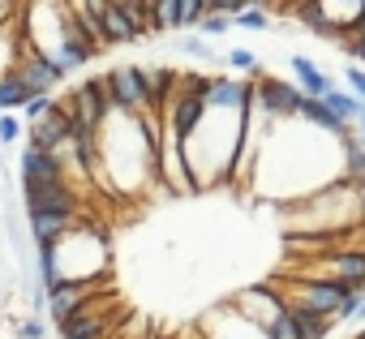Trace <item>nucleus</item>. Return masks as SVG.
Segmentation results:
<instances>
[{
	"mask_svg": "<svg viewBox=\"0 0 365 339\" xmlns=\"http://www.w3.org/2000/svg\"><path fill=\"white\" fill-rule=\"evenodd\" d=\"M112 108L125 116H146V86H142V65H116L103 73Z\"/></svg>",
	"mask_w": 365,
	"mask_h": 339,
	"instance_id": "1",
	"label": "nucleus"
},
{
	"mask_svg": "<svg viewBox=\"0 0 365 339\" xmlns=\"http://www.w3.org/2000/svg\"><path fill=\"white\" fill-rule=\"evenodd\" d=\"M26 146L48 150V155H69V146H73V120H69V112L61 108V99H56V108H52L43 120L26 125Z\"/></svg>",
	"mask_w": 365,
	"mask_h": 339,
	"instance_id": "2",
	"label": "nucleus"
},
{
	"mask_svg": "<svg viewBox=\"0 0 365 339\" xmlns=\"http://www.w3.org/2000/svg\"><path fill=\"white\" fill-rule=\"evenodd\" d=\"M146 35V5L138 0H125V5H108L103 9V43L108 48H120V43H133Z\"/></svg>",
	"mask_w": 365,
	"mask_h": 339,
	"instance_id": "3",
	"label": "nucleus"
},
{
	"mask_svg": "<svg viewBox=\"0 0 365 339\" xmlns=\"http://www.w3.org/2000/svg\"><path fill=\"white\" fill-rule=\"evenodd\" d=\"M301 86H292V82H279V78H258V108L254 112H262L267 120H297V112H301Z\"/></svg>",
	"mask_w": 365,
	"mask_h": 339,
	"instance_id": "4",
	"label": "nucleus"
},
{
	"mask_svg": "<svg viewBox=\"0 0 365 339\" xmlns=\"http://www.w3.org/2000/svg\"><path fill=\"white\" fill-rule=\"evenodd\" d=\"M18 172H22V189H31V185H65L69 181L65 159L61 155H48V150H35V146L22 150Z\"/></svg>",
	"mask_w": 365,
	"mask_h": 339,
	"instance_id": "5",
	"label": "nucleus"
},
{
	"mask_svg": "<svg viewBox=\"0 0 365 339\" xmlns=\"http://www.w3.org/2000/svg\"><path fill=\"white\" fill-rule=\"evenodd\" d=\"M22 202H26V215H35V211L82 215V194L69 181L65 185H31V189H22Z\"/></svg>",
	"mask_w": 365,
	"mask_h": 339,
	"instance_id": "6",
	"label": "nucleus"
},
{
	"mask_svg": "<svg viewBox=\"0 0 365 339\" xmlns=\"http://www.w3.org/2000/svg\"><path fill=\"white\" fill-rule=\"evenodd\" d=\"M18 78L26 82V90L31 95H56V86L69 78L56 61H48V56H39V52H26L22 56V65H18Z\"/></svg>",
	"mask_w": 365,
	"mask_h": 339,
	"instance_id": "7",
	"label": "nucleus"
},
{
	"mask_svg": "<svg viewBox=\"0 0 365 339\" xmlns=\"http://www.w3.org/2000/svg\"><path fill=\"white\" fill-rule=\"evenodd\" d=\"M26 224H31V241H35V249H56V245L78 228V215L35 211V215H26Z\"/></svg>",
	"mask_w": 365,
	"mask_h": 339,
	"instance_id": "8",
	"label": "nucleus"
},
{
	"mask_svg": "<svg viewBox=\"0 0 365 339\" xmlns=\"http://www.w3.org/2000/svg\"><path fill=\"white\" fill-rule=\"evenodd\" d=\"M91 283H61L56 292H48V318L56 322V330L73 318V313H82L86 305H91Z\"/></svg>",
	"mask_w": 365,
	"mask_h": 339,
	"instance_id": "9",
	"label": "nucleus"
},
{
	"mask_svg": "<svg viewBox=\"0 0 365 339\" xmlns=\"http://www.w3.org/2000/svg\"><path fill=\"white\" fill-rule=\"evenodd\" d=\"M327 279H339L348 288H361L365 292V249H344V254H331V271Z\"/></svg>",
	"mask_w": 365,
	"mask_h": 339,
	"instance_id": "10",
	"label": "nucleus"
},
{
	"mask_svg": "<svg viewBox=\"0 0 365 339\" xmlns=\"http://www.w3.org/2000/svg\"><path fill=\"white\" fill-rule=\"evenodd\" d=\"M288 65H292L297 86H301V95H305V99H322V95L335 86V82H331V78H327L314 61H309V56H288Z\"/></svg>",
	"mask_w": 365,
	"mask_h": 339,
	"instance_id": "11",
	"label": "nucleus"
},
{
	"mask_svg": "<svg viewBox=\"0 0 365 339\" xmlns=\"http://www.w3.org/2000/svg\"><path fill=\"white\" fill-rule=\"evenodd\" d=\"M322 103H327L344 125H361V120H365V103L352 99V90H335V86H331V90L322 95Z\"/></svg>",
	"mask_w": 365,
	"mask_h": 339,
	"instance_id": "12",
	"label": "nucleus"
},
{
	"mask_svg": "<svg viewBox=\"0 0 365 339\" xmlns=\"http://www.w3.org/2000/svg\"><path fill=\"white\" fill-rule=\"evenodd\" d=\"M86 335H108V318L91 313V305L82 313H73L65 326H61V339H86Z\"/></svg>",
	"mask_w": 365,
	"mask_h": 339,
	"instance_id": "13",
	"label": "nucleus"
},
{
	"mask_svg": "<svg viewBox=\"0 0 365 339\" xmlns=\"http://www.w3.org/2000/svg\"><path fill=\"white\" fill-rule=\"evenodd\" d=\"M31 99H35V95L26 90V82L18 78V69L0 78V116H5V112H18V108H26Z\"/></svg>",
	"mask_w": 365,
	"mask_h": 339,
	"instance_id": "14",
	"label": "nucleus"
},
{
	"mask_svg": "<svg viewBox=\"0 0 365 339\" xmlns=\"http://www.w3.org/2000/svg\"><path fill=\"white\" fill-rule=\"evenodd\" d=\"M288 318L297 322V339H327V330H331V318L309 313V309H301V305H288Z\"/></svg>",
	"mask_w": 365,
	"mask_h": 339,
	"instance_id": "15",
	"label": "nucleus"
},
{
	"mask_svg": "<svg viewBox=\"0 0 365 339\" xmlns=\"http://www.w3.org/2000/svg\"><path fill=\"white\" fill-rule=\"evenodd\" d=\"M292 14H297V18H301V22H305L314 35H322V39H335V26L327 22V9H322V0H301V5H297Z\"/></svg>",
	"mask_w": 365,
	"mask_h": 339,
	"instance_id": "16",
	"label": "nucleus"
},
{
	"mask_svg": "<svg viewBox=\"0 0 365 339\" xmlns=\"http://www.w3.org/2000/svg\"><path fill=\"white\" fill-rule=\"evenodd\" d=\"M207 18V0H180L176 9V31H198Z\"/></svg>",
	"mask_w": 365,
	"mask_h": 339,
	"instance_id": "17",
	"label": "nucleus"
},
{
	"mask_svg": "<svg viewBox=\"0 0 365 339\" xmlns=\"http://www.w3.org/2000/svg\"><path fill=\"white\" fill-rule=\"evenodd\" d=\"M228 65L232 69H241V73H254V78H267V69H262V61L250 52V48H232L228 52Z\"/></svg>",
	"mask_w": 365,
	"mask_h": 339,
	"instance_id": "18",
	"label": "nucleus"
},
{
	"mask_svg": "<svg viewBox=\"0 0 365 339\" xmlns=\"http://www.w3.org/2000/svg\"><path fill=\"white\" fill-rule=\"evenodd\" d=\"M52 108H56V95H35V99L22 108V116H26V125H35V120H43Z\"/></svg>",
	"mask_w": 365,
	"mask_h": 339,
	"instance_id": "19",
	"label": "nucleus"
},
{
	"mask_svg": "<svg viewBox=\"0 0 365 339\" xmlns=\"http://www.w3.org/2000/svg\"><path fill=\"white\" fill-rule=\"evenodd\" d=\"M232 26H245V31H271V14H267V9H245Z\"/></svg>",
	"mask_w": 365,
	"mask_h": 339,
	"instance_id": "20",
	"label": "nucleus"
},
{
	"mask_svg": "<svg viewBox=\"0 0 365 339\" xmlns=\"http://www.w3.org/2000/svg\"><path fill=\"white\" fill-rule=\"evenodd\" d=\"M18 137H22V120H18L14 112H5V116H0V142L9 146V142H18Z\"/></svg>",
	"mask_w": 365,
	"mask_h": 339,
	"instance_id": "21",
	"label": "nucleus"
},
{
	"mask_svg": "<svg viewBox=\"0 0 365 339\" xmlns=\"http://www.w3.org/2000/svg\"><path fill=\"white\" fill-rule=\"evenodd\" d=\"M180 48H185V56H194V61H211L207 39H198V35H185V39H180Z\"/></svg>",
	"mask_w": 365,
	"mask_h": 339,
	"instance_id": "22",
	"label": "nucleus"
},
{
	"mask_svg": "<svg viewBox=\"0 0 365 339\" xmlns=\"http://www.w3.org/2000/svg\"><path fill=\"white\" fill-rule=\"evenodd\" d=\"M344 78H348V86H352V99H361V103H365V69H361V65H348V69H344Z\"/></svg>",
	"mask_w": 365,
	"mask_h": 339,
	"instance_id": "23",
	"label": "nucleus"
},
{
	"mask_svg": "<svg viewBox=\"0 0 365 339\" xmlns=\"http://www.w3.org/2000/svg\"><path fill=\"white\" fill-rule=\"evenodd\" d=\"M228 26H232V22H228V18H220V14H207V18H202V26H198V31H202V35H211V39H215V35H228Z\"/></svg>",
	"mask_w": 365,
	"mask_h": 339,
	"instance_id": "24",
	"label": "nucleus"
},
{
	"mask_svg": "<svg viewBox=\"0 0 365 339\" xmlns=\"http://www.w3.org/2000/svg\"><path fill=\"white\" fill-rule=\"evenodd\" d=\"M43 335H48L43 318H26V322H22V339H43Z\"/></svg>",
	"mask_w": 365,
	"mask_h": 339,
	"instance_id": "25",
	"label": "nucleus"
},
{
	"mask_svg": "<svg viewBox=\"0 0 365 339\" xmlns=\"http://www.w3.org/2000/svg\"><path fill=\"white\" fill-rule=\"evenodd\" d=\"M348 56H356V61L365 65V35H356V39L348 43Z\"/></svg>",
	"mask_w": 365,
	"mask_h": 339,
	"instance_id": "26",
	"label": "nucleus"
},
{
	"mask_svg": "<svg viewBox=\"0 0 365 339\" xmlns=\"http://www.w3.org/2000/svg\"><path fill=\"white\" fill-rule=\"evenodd\" d=\"M356 35H365V0L356 5Z\"/></svg>",
	"mask_w": 365,
	"mask_h": 339,
	"instance_id": "27",
	"label": "nucleus"
},
{
	"mask_svg": "<svg viewBox=\"0 0 365 339\" xmlns=\"http://www.w3.org/2000/svg\"><path fill=\"white\" fill-rule=\"evenodd\" d=\"M356 211H361V219H365V181L356 185Z\"/></svg>",
	"mask_w": 365,
	"mask_h": 339,
	"instance_id": "28",
	"label": "nucleus"
},
{
	"mask_svg": "<svg viewBox=\"0 0 365 339\" xmlns=\"http://www.w3.org/2000/svg\"><path fill=\"white\" fill-rule=\"evenodd\" d=\"M356 322H365V296H361V305H356Z\"/></svg>",
	"mask_w": 365,
	"mask_h": 339,
	"instance_id": "29",
	"label": "nucleus"
},
{
	"mask_svg": "<svg viewBox=\"0 0 365 339\" xmlns=\"http://www.w3.org/2000/svg\"><path fill=\"white\" fill-rule=\"evenodd\" d=\"M356 232H361V241H365V219H361V224H356Z\"/></svg>",
	"mask_w": 365,
	"mask_h": 339,
	"instance_id": "30",
	"label": "nucleus"
},
{
	"mask_svg": "<svg viewBox=\"0 0 365 339\" xmlns=\"http://www.w3.org/2000/svg\"><path fill=\"white\" fill-rule=\"evenodd\" d=\"M86 339H108V335H86Z\"/></svg>",
	"mask_w": 365,
	"mask_h": 339,
	"instance_id": "31",
	"label": "nucleus"
}]
</instances>
